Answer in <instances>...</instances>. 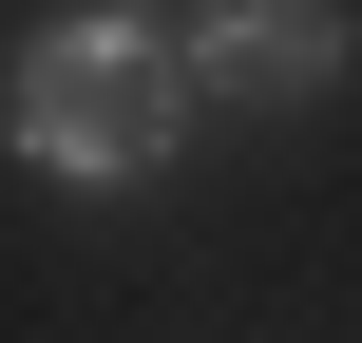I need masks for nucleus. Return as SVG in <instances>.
<instances>
[{
    "instance_id": "7ed1b4c3",
    "label": "nucleus",
    "mask_w": 362,
    "mask_h": 343,
    "mask_svg": "<svg viewBox=\"0 0 362 343\" xmlns=\"http://www.w3.org/2000/svg\"><path fill=\"white\" fill-rule=\"evenodd\" d=\"M134 19H172V0H134Z\"/></svg>"
},
{
    "instance_id": "f257e3e1",
    "label": "nucleus",
    "mask_w": 362,
    "mask_h": 343,
    "mask_svg": "<svg viewBox=\"0 0 362 343\" xmlns=\"http://www.w3.org/2000/svg\"><path fill=\"white\" fill-rule=\"evenodd\" d=\"M191 134H210V95H191L172 19H134V0H76L0 57V153L38 191H172Z\"/></svg>"
},
{
    "instance_id": "f03ea898",
    "label": "nucleus",
    "mask_w": 362,
    "mask_h": 343,
    "mask_svg": "<svg viewBox=\"0 0 362 343\" xmlns=\"http://www.w3.org/2000/svg\"><path fill=\"white\" fill-rule=\"evenodd\" d=\"M172 57H191L210 115H325L362 76V0H191Z\"/></svg>"
}]
</instances>
